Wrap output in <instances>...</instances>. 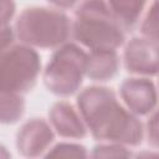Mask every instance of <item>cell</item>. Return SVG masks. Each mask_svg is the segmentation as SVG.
<instances>
[{"mask_svg": "<svg viewBox=\"0 0 159 159\" xmlns=\"http://www.w3.org/2000/svg\"><path fill=\"white\" fill-rule=\"evenodd\" d=\"M46 157H88V153L83 145L75 143H60L53 148H50Z\"/></svg>", "mask_w": 159, "mask_h": 159, "instance_id": "obj_14", "label": "cell"}, {"mask_svg": "<svg viewBox=\"0 0 159 159\" xmlns=\"http://www.w3.org/2000/svg\"><path fill=\"white\" fill-rule=\"evenodd\" d=\"M14 41H15V31L10 26L0 30V50L5 48Z\"/></svg>", "mask_w": 159, "mask_h": 159, "instance_id": "obj_17", "label": "cell"}, {"mask_svg": "<svg viewBox=\"0 0 159 159\" xmlns=\"http://www.w3.org/2000/svg\"><path fill=\"white\" fill-rule=\"evenodd\" d=\"M16 11L14 0H0V30L9 26Z\"/></svg>", "mask_w": 159, "mask_h": 159, "instance_id": "obj_16", "label": "cell"}, {"mask_svg": "<svg viewBox=\"0 0 159 159\" xmlns=\"http://www.w3.org/2000/svg\"><path fill=\"white\" fill-rule=\"evenodd\" d=\"M92 157H130V152L125 148V145L118 144V143H102L97 147L93 148V153L91 154Z\"/></svg>", "mask_w": 159, "mask_h": 159, "instance_id": "obj_15", "label": "cell"}, {"mask_svg": "<svg viewBox=\"0 0 159 159\" xmlns=\"http://www.w3.org/2000/svg\"><path fill=\"white\" fill-rule=\"evenodd\" d=\"M73 37L89 48L117 50L124 42V31L106 0H83L75 11Z\"/></svg>", "mask_w": 159, "mask_h": 159, "instance_id": "obj_2", "label": "cell"}, {"mask_svg": "<svg viewBox=\"0 0 159 159\" xmlns=\"http://www.w3.org/2000/svg\"><path fill=\"white\" fill-rule=\"evenodd\" d=\"M119 57L116 50H96L87 53L86 76L92 81L112 80L119 70Z\"/></svg>", "mask_w": 159, "mask_h": 159, "instance_id": "obj_10", "label": "cell"}, {"mask_svg": "<svg viewBox=\"0 0 159 159\" xmlns=\"http://www.w3.org/2000/svg\"><path fill=\"white\" fill-rule=\"evenodd\" d=\"M53 139L55 134L52 127L41 118H32L27 120L17 132V152L29 158L40 157L48 150Z\"/></svg>", "mask_w": 159, "mask_h": 159, "instance_id": "obj_7", "label": "cell"}, {"mask_svg": "<svg viewBox=\"0 0 159 159\" xmlns=\"http://www.w3.org/2000/svg\"><path fill=\"white\" fill-rule=\"evenodd\" d=\"M158 15H157V0H153L152 5L149 6V11L147 12L142 25L140 32L145 39L158 41Z\"/></svg>", "mask_w": 159, "mask_h": 159, "instance_id": "obj_13", "label": "cell"}, {"mask_svg": "<svg viewBox=\"0 0 159 159\" xmlns=\"http://www.w3.org/2000/svg\"><path fill=\"white\" fill-rule=\"evenodd\" d=\"M157 127H158L157 125V112L154 111L152 118L148 122V138H149L148 140H150L154 147H157V144H158V130H157Z\"/></svg>", "mask_w": 159, "mask_h": 159, "instance_id": "obj_18", "label": "cell"}, {"mask_svg": "<svg viewBox=\"0 0 159 159\" xmlns=\"http://www.w3.org/2000/svg\"><path fill=\"white\" fill-rule=\"evenodd\" d=\"M123 58L128 72L155 76L158 72V41L134 37L127 43Z\"/></svg>", "mask_w": 159, "mask_h": 159, "instance_id": "obj_6", "label": "cell"}, {"mask_svg": "<svg viewBox=\"0 0 159 159\" xmlns=\"http://www.w3.org/2000/svg\"><path fill=\"white\" fill-rule=\"evenodd\" d=\"M9 157H10V153L6 150L4 145L0 144V158H9Z\"/></svg>", "mask_w": 159, "mask_h": 159, "instance_id": "obj_20", "label": "cell"}, {"mask_svg": "<svg viewBox=\"0 0 159 159\" xmlns=\"http://www.w3.org/2000/svg\"><path fill=\"white\" fill-rule=\"evenodd\" d=\"M48 118L52 129L63 138L81 139L87 134V127L80 112L66 101L55 103L48 112Z\"/></svg>", "mask_w": 159, "mask_h": 159, "instance_id": "obj_9", "label": "cell"}, {"mask_svg": "<svg viewBox=\"0 0 159 159\" xmlns=\"http://www.w3.org/2000/svg\"><path fill=\"white\" fill-rule=\"evenodd\" d=\"M148 0H107V5L123 29H133L147 5Z\"/></svg>", "mask_w": 159, "mask_h": 159, "instance_id": "obj_11", "label": "cell"}, {"mask_svg": "<svg viewBox=\"0 0 159 159\" xmlns=\"http://www.w3.org/2000/svg\"><path fill=\"white\" fill-rule=\"evenodd\" d=\"M14 31L21 43L56 48L72 35V21L60 9L27 7L16 19Z\"/></svg>", "mask_w": 159, "mask_h": 159, "instance_id": "obj_3", "label": "cell"}, {"mask_svg": "<svg viewBox=\"0 0 159 159\" xmlns=\"http://www.w3.org/2000/svg\"><path fill=\"white\" fill-rule=\"evenodd\" d=\"M119 94L127 108L135 116H147L155 111L157 88L149 78H127L120 84Z\"/></svg>", "mask_w": 159, "mask_h": 159, "instance_id": "obj_8", "label": "cell"}, {"mask_svg": "<svg viewBox=\"0 0 159 159\" xmlns=\"http://www.w3.org/2000/svg\"><path fill=\"white\" fill-rule=\"evenodd\" d=\"M41 70L37 51L25 43H10L0 50V92L22 94L32 89Z\"/></svg>", "mask_w": 159, "mask_h": 159, "instance_id": "obj_4", "label": "cell"}, {"mask_svg": "<svg viewBox=\"0 0 159 159\" xmlns=\"http://www.w3.org/2000/svg\"><path fill=\"white\" fill-rule=\"evenodd\" d=\"M25 113V101L21 94L0 92V123L14 124Z\"/></svg>", "mask_w": 159, "mask_h": 159, "instance_id": "obj_12", "label": "cell"}, {"mask_svg": "<svg viewBox=\"0 0 159 159\" xmlns=\"http://www.w3.org/2000/svg\"><path fill=\"white\" fill-rule=\"evenodd\" d=\"M78 112L94 139L135 147L142 143V122L106 87H88L77 96Z\"/></svg>", "mask_w": 159, "mask_h": 159, "instance_id": "obj_1", "label": "cell"}, {"mask_svg": "<svg viewBox=\"0 0 159 159\" xmlns=\"http://www.w3.org/2000/svg\"><path fill=\"white\" fill-rule=\"evenodd\" d=\"M87 53L76 43H63L52 55L43 72L46 88L60 97L76 93L86 76Z\"/></svg>", "mask_w": 159, "mask_h": 159, "instance_id": "obj_5", "label": "cell"}, {"mask_svg": "<svg viewBox=\"0 0 159 159\" xmlns=\"http://www.w3.org/2000/svg\"><path fill=\"white\" fill-rule=\"evenodd\" d=\"M47 1L58 9H68L76 5L77 2H80L81 0H47Z\"/></svg>", "mask_w": 159, "mask_h": 159, "instance_id": "obj_19", "label": "cell"}]
</instances>
